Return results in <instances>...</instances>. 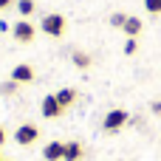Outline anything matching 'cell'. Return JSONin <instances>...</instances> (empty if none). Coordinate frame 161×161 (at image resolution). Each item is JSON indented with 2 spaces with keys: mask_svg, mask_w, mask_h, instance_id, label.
<instances>
[{
  "mask_svg": "<svg viewBox=\"0 0 161 161\" xmlns=\"http://www.w3.org/2000/svg\"><path fill=\"white\" fill-rule=\"evenodd\" d=\"M144 8L150 14H161V0H144Z\"/></svg>",
  "mask_w": 161,
  "mask_h": 161,
  "instance_id": "5bb4252c",
  "label": "cell"
},
{
  "mask_svg": "<svg viewBox=\"0 0 161 161\" xmlns=\"http://www.w3.org/2000/svg\"><path fill=\"white\" fill-rule=\"evenodd\" d=\"M57 99H59L62 108H71V105L76 102V91H74V88H62V91H57Z\"/></svg>",
  "mask_w": 161,
  "mask_h": 161,
  "instance_id": "9c48e42d",
  "label": "cell"
},
{
  "mask_svg": "<svg viewBox=\"0 0 161 161\" xmlns=\"http://www.w3.org/2000/svg\"><path fill=\"white\" fill-rule=\"evenodd\" d=\"M0 161H8V158H0Z\"/></svg>",
  "mask_w": 161,
  "mask_h": 161,
  "instance_id": "ffe728a7",
  "label": "cell"
},
{
  "mask_svg": "<svg viewBox=\"0 0 161 161\" xmlns=\"http://www.w3.org/2000/svg\"><path fill=\"white\" fill-rule=\"evenodd\" d=\"M3 144H6V127L0 125V147H3Z\"/></svg>",
  "mask_w": 161,
  "mask_h": 161,
  "instance_id": "e0dca14e",
  "label": "cell"
},
{
  "mask_svg": "<svg viewBox=\"0 0 161 161\" xmlns=\"http://www.w3.org/2000/svg\"><path fill=\"white\" fill-rule=\"evenodd\" d=\"M11 79H14L17 85H25V82H31V79H34V68H31V65H25V62H20V65H14V68H11Z\"/></svg>",
  "mask_w": 161,
  "mask_h": 161,
  "instance_id": "8992f818",
  "label": "cell"
},
{
  "mask_svg": "<svg viewBox=\"0 0 161 161\" xmlns=\"http://www.w3.org/2000/svg\"><path fill=\"white\" fill-rule=\"evenodd\" d=\"M40 28H42L48 37H62V34H65V17H62V14H48V17H42Z\"/></svg>",
  "mask_w": 161,
  "mask_h": 161,
  "instance_id": "7a4b0ae2",
  "label": "cell"
},
{
  "mask_svg": "<svg viewBox=\"0 0 161 161\" xmlns=\"http://www.w3.org/2000/svg\"><path fill=\"white\" fill-rule=\"evenodd\" d=\"M125 23H127V14H122V11H116V14L110 17V25H113V28H125Z\"/></svg>",
  "mask_w": 161,
  "mask_h": 161,
  "instance_id": "4fadbf2b",
  "label": "cell"
},
{
  "mask_svg": "<svg viewBox=\"0 0 161 161\" xmlns=\"http://www.w3.org/2000/svg\"><path fill=\"white\" fill-rule=\"evenodd\" d=\"M0 91H3V93H14V91H17V82H14V79H8V82H6Z\"/></svg>",
  "mask_w": 161,
  "mask_h": 161,
  "instance_id": "2e32d148",
  "label": "cell"
},
{
  "mask_svg": "<svg viewBox=\"0 0 161 161\" xmlns=\"http://www.w3.org/2000/svg\"><path fill=\"white\" fill-rule=\"evenodd\" d=\"M62 153H65V144L62 142H48L45 150H42V158L45 161H62Z\"/></svg>",
  "mask_w": 161,
  "mask_h": 161,
  "instance_id": "52a82bcc",
  "label": "cell"
},
{
  "mask_svg": "<svg viewBox=\"0 0 161 161\" xmlns=\"http://www.w3.org/2000/svg\"><path fill=\"white\" fill-rule=\"evenodd\" d=\"M136 48H139V42H136V37H130V40L125 42V54H136Z\"/></svg>",
  "mask_w": 161,
  "mask_h": 161,
  "instance_id": "9a60e30c",
  "label": "cell"
},
{
  "mask_svg": "<svg viewBox=\"0 0 161 161\" xmlns=\"http://www.w3.org/2000/svg\"><path fill=\"white\" fill-rule=\"evenodd\" d=\"M11 6V0H0V8H8Z\"/></svg>",
  "mask_w": 161,
  "mask_h": 161,
  "instance_id": "d6986e66",
  "label": "cell"
},
{
  "mask_svg": "<svg viewBox=\"0 0 161 161\" xmlns=\"http://www.w3.org/2000/svg\"><path fill=\"white\" fill-rule=\"evenodd\" d=\"M150 110H153V113H161V102H153V105H150Z\"/></svg>",
  "mask_w": 161,
  "mask_h": 161,
  "instance_id": "ac0fdd59",
  "label": "cell"
},
{
  "mask_svg": "<svg viewBox=\"0 0 161 161\" xmlns=\"http://www.w3.org/2000/svg\"><path fill=\"white\" fill-rule=\"evenodd\" d=\"M74 65L76 68H91V54H85V51H74Z\"/></svg>",
  "mask_w": 161,
  "mask_h": 161,
  "instance_id": "8fae6325",
  "label": "cell"
},
{
  "mask_svg": "<svg viewBox=\"0 0 161 161\" xmlns=\"http://www.w3.org/2000/svg\"><path fill=\"white\" fill-rule=\"evenodd\" d=\"M17 8H20L23 17H28V14L34 11V0H17Z\"/></svg>",
  "mask_w": 161,
  "mask_h": 161,
  "instance_id": "7c38bea8",
  "label": "cell"
},
{
  "mask_svg": "<svg viewBox=\"0 0 161 161\" xmlns=\"http://www.w3.org/2000/svg\"><path fill=\"white\" fill-rule=\"evenodd\" d=\"M11 34H14V40H20V42H31V40H34V25H31L28 20H20V23L11 28Z\"/></svg>",
  "mask_w": 161,
  "mask_h": 161,
  "instance_id": "5b68a950",
  "label": "cell"
},
{
  "mask_svg": "<svg viewBox=\"0 0 161 161\" xmlns=\"http://www.w3.org/2000/svg\"><path fill=\"white\" fill-rule=\"evenodd\" d=\"M130 122V116H127V110H122V108H113L108 116H105V122H102V127L108 130V133H116V130H122L125 125Z\"/></svg>",
  "mask_w": 161,
  "mask_h": 161,
  "instance_id": "6da1fadb",
  "label": "cell"
},
{
  "mask_svg": "<svg viewBox=\"0 0 161 161\" xmlns=\"http://www.w3.org/2000/svg\"><path fill=\"white\" fill-rule=\"evenodd\" d=\"M127 37H139L142 34V20L139 17H127V23H125V28H122Z\"/></svg>",
  "mask_w": 161,
  "mask_h": 161,
  "instance_id": "30bf717a",
  "label": "cell"
},
{
  "mask_svg": "<svg viewBox=\"0 0 161 161\" xmlns=\"http://www.w3.org/2000/svg\"><path fill=\"white\" fill-rule=\"evenodd\" d=\"M37 139H40V130H37L34 125H20V127L14 130V142H17V144H23V147L34 144Z\"/></svg>",
  "mask_w": 161,
  "mask_h": 161,
  "instance_id": "3957f363",
  "label": "cell"
},
{
  "mask_svg": "<svg viewBox=\"0 0 161 161\" xmlns=\"http://www.w3.org/2000/svg\"><path fill=\"white\" fill-rule=\"evenodd\" d=\"M82 153H85V150H82L79 142H68V144H65V153H62V161H79Z\"/></svg>",
  "mask_w": 161,
  "mask_h": 161,
  "instance_id": "ba28073f",
  "label": "cell"
},
{
  "mask_svg": "<svg viewBox=\"0 0 161 161\" xmlns=\"http://www.w3.org/2000/svg\"><path fill=\"white\" fill-rule=\"evenodd\" d=\"M40 110H42V116H45V119H57V116H62V110H65V108L59 105L57 93H48V96L42 99V108H40Z\"/></svg>",
  "mask_w": 161,
  "mask_h": 161,
  "instance_id": "277c9868",
  "label": "cell"
}]
</instances>
